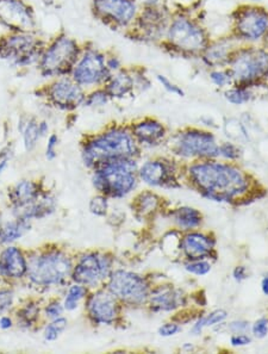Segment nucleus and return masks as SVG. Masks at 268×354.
<instances>
[{"instance_id":"obj_24","label":"nucleus","mask_w":268,"mask_h":354,"mask_svg":"<svg viewBox=\"0 0 268 354\" xmlns=\"http://www.w3.org/2000/svg\"><path fill=\"white\" fill-rule=\"evenodd\" d=\"M111 100H122L135 90L134 74L133 68L123 67L121 71L111 74L108 82L104 85Z\"/></svg>"},{"instance_id":"obj_53","label":"nucleus","mask_w":268,"mask_h":354,"mask_svg":"<svg viewBox=\"0 0 268 354\" xmlns=\"http://www.w3.org/2000/svg\"><path fill=\"white\" fill-rule=\"evenodd\" d=\"M262 291L266 296H268V276L265 277L264 281H262Z\"/></svg>"},{"instance_id":"obj_51","label":"nucleus","mask_w":268,"mask_h":354,"mask_svg":"<svg viewBox=\"0 0 268 354\" xmlns=\"http://www.w3.org/2000/svg\"><path fill=\"white\" fill-rule=\"evenodd\" d=\"M12 327V321L10 317H1L0 319V328L9 329Z\"/></svg>"},{"instance_id":"obj_23","label":"nucleus","mask_w":268,"mask_h":354,"mask_svg":"<svg viewBox=\"0 0 268 354\" xmlns=\"http://www.w3.org/2000/svg\"><path fill=\"white\" fill-rule=\"evenodd\" d=\"M28 272V265L22 252L16 247L6 248L0 255V274L5 278H22Z\"/></svg>"},{"instance_id":"obj_14","label":"nucleus","mask_w":268,"mask_h":354,"mask_svg":"<svg viewBox=\"0 0 268 354\" xmlns=\"http://www.w3.org/2000/svg\"><path fill=\"white\" fill-rule=\"evenodd\" d=\"M174 151L186 158H216L220 156L215 136L210 131L193 128L184 130L177 135Z\"/></svg>"},{"instance_id":"obj_6","label":"nucleus","mask_w":268,"mask_h":354,"mask_svg":"<svg viewBox=\"0 0 268 354\" xmlns=\"http://www.w3.org/2000/svg\"><path fill=\"white\" fill-rule=\"evenodd\" d=\"M229 34L238 44H265L268 39V11L258 4L233 10Z\"/></svg>"},{"instance_id":"obj_13","label":"nucleus","mask_w":268,"mask_h":354,"mask_svg":"<svg viewBox=\"0 0 268 354\" xmlns=\"http://www.w3.org/2000/svg\"><path fill=\"white\" fill-rule=\"evenodd\" d=\"M108 291L131 306H141L149 298V286L142 277L129 271H116L110 277Z\"/></svg>"},{"instance_id":"obj_9","label":"nucleus","mask_w":268,"mask_h":354,"mask_svg":"<svg viewBox=\"0 0 268 354\" xmlns=\"http://www.w3.org/2000/svg\"><path fill=\"white\" fill-rule=\"evenodd\" d=\"M46 46L32 32H10L0 37V59L16 67L37 65Z\"/></svg>"},{"instance_id":"obj_25","label":"nucleus","mask_w":268,"mask_h":354,"mask_svg":"<svg viewBox=\"0 0 268 354\" xmlns=\"http://www.w3.org/2000/svg\"><path fill=\"white\" fill-rule=\"evenodd\" d=\"M152 308L156 311H171L182 307L185 302V297L182 291L175 290L172 286H161L154 290L149 296Z\"/></svg>"},{"instance_id":"obj_1","label":"nucleus","mask_w":268,"mask_h":354,"mask_svg":"<svg viewBox=\"0 0 268 354\" xmlns=\"http://www.w3.org/2000/svg\"><path fill=\"white\" fill-rule=\"evenodd\" d=\"M190 178L204 197L215 202H230L245 194L248 180L231 165L200 162L190 167Z\"/></svg>"},{"instance_id":"obj_17","label":"nucleus","mask_w":268,"mask_h":354,"mask_svg":"<svg viewBox=\"0 0 268 354\" xmlns=\"http://www.w3.org/2000/svg\"><path fill=\"white\" fill-rule=\"evenodd\" d=\"M74 281L84 286H95L111 276V260L91 253L82 257L72 271Z\"/></svg>"},{"instance_id":"obj_48","label":"nucleus","mask_w":268,"mask_h":354,"mask_svg":"<svg viewBox=\"0 0 268 354\" xmlns=\"http://www.w3.org/2000/svg\"><path fill=\"white\" fill-rule=\"evenodd\" d=\"M46 313H47V316H49L50 319H57V317H60L62 315L64 307L59 302L52 303V304H49L46 308Z\"/></svg>"},{"instance_id":"obj_19","label":"nucleus","mask_w":268,"mask_h":354,"mask_svg":"<svg viewBox=\"0 0 268 354\" xmlns=\"http://www.w3.org/2000/svg\"><path fill=\"white\" fill-rule=\"evenodd\" d=\"M87 311L95 324H111L116 320L117 303L111 292L98 291L92 295L87 302Z\"/></svg>"},{"instance_id":"obj_44","label":"nucleus","mask_w":268,"mask_h":354,"mask_svg":"<svg viewBox=\"0 0 268 354\" xmlns=\"http://www.w3.org/2000/svg\"><path fill=\"white\" fill-rule=\"evenodd\" d=\"M57 143H59V138L57 135H50V138H48L47 151H46L48 160H52L57 156Z\"/></svg>"},{"instance_id":"obj_5","label":"nucleus","mask_w":268,"mask_h":354,"mask_svg":"<svg viewBox=\"0 0 268 354\" xmlns=\"http://www.w3.org/2000/svg\"><path fill=\"white\" fill-rule=\"evenodd\" d=\"M82 46L68 35L61 34L44 48L37 67L44 78L70 77L75 62L82 53Z\"/></svg>"},{"instance_id":"obj_7","label":"nucleus","mask_w":268,"mask_h":354,"mask_svg":"<svg viewBox=\"0 0 268 354\" xmlns=\"http://www.w3.org/2000/svg\"><path fill=\"white\" fill-rule=\"evenodd\" d=\"M172 12L173 10L169 9L162 0H144L134 26L128 32L131 34L133 39L160 46Z\"/></svg>"},{"instance_id":"obj_56","label":"nucleus","mask_w":268,"mask_h":354,"mask_svg":"<svg viewBox=\"0 0 268 354\" xmlns=\"http://www.w3.org/2000/svg\"><path fill=\"white\" fill-rule=\"evenodd\" d=\"M0 228H1V225H0Z\"/></svg>"},{"instance_id":"obj_8","label":"nucleus","mask_w":268,"mask_h":354,"mask_svg":"<svg viewBox=\"0 0 268 354\" xmlns=\"http://www.w3.org/2000/svg\"><path fill=\"white\" fill-rule=\"evenodd\" d=\"M136 164L131 159L110 161L95 171L93 185L100 194L124 197L136 186Z\"/></svg>"},{"instance_id":"obj_12","label":"nucleus","mask_w":268,"mask_h":354,"mask_svg":"<svg viewBox=\"0 0 268 354\" xmlns=\"http://www.w3.org/2000/svg\"><path fill=\"white\" fill-rule=\"evenodd\" d=\"M72 271V260L60 252L41 255L28 265V274L37 286H57L66 281Z\"/></svg>"},{"instance_id":"obj_18","label":"nucleus","mask_w":268,"mask_h":354,"mask_svg":"<svg viewBox=\"0 0 268 354\" xmlns=\"http://www.w3.org/2000/svg\"><path fill=\"white\" fill-rule=\"evenodd\" d=\"M240 44L235 41L230 34L223 35L220 37H212L204 52L200 54L198 60L204 67L208 69L227 67L229 64L233 50Z\"/></svg>"},{"instance_id":"obj_16","label":"nucleus","mask_w":268,"mask_h":354,"mask_svg":"<svg viewBox=\"0 0 268 354\" xmlns=\"http://www.w3.org/2000/svg\"><path fill=\"white\" fill-rule=\"evenodd\" d=\"M47 97L54 106L72 111L84 104L86 92L70 77H61L50 82L47 88Z\"/></svg>"},{"instance_id":"obj_11","label":"nucleus","mask_w":268,"mask_h":354,"mask_svg":"<svg viewBox=\"0 0 268 354\" xmlns=\"http://www.w3.org/2000/svg\"><path fill=\"white\" fill-rule=\"evenodd\" d=\"M137 0H92L95 17L113 30H128L139 16Z\"/></svg>"},{"instance_id":"obj_35","label":"nucleus","mask_w":268,"mask_h":354,"mask_svg":"<svg viewBox=\"0 0 268 354\" xmlns=\"http://www.w3.org/2000/svg\"><path fill=\"white\" fill-rule=\"evenodd\" d=\"M67 327V320L64 317H57L54 319L52 324H48L44 330V339L47 342H55L57 337H60L62 332Z\"/></svg>"},{"instance_id":"obj_30","label":"nucleus","mask_w":268,"mask_h":354,"mask_svg":"<svg viewBox=\"0 0 268 354\" xmlns=\"http://www.w3.org/2000/svg\"><path fill=\"white\" fill-rule=\"evenodd\" d=\"M209 80L217 88H228L233 84V75L230 73L228 67L221 68L208 69Z\"/></svg>"},{"instance_id":"obj_55","label":"nucleus","mask_w":268,"mask_h":354,"mask_svg":"<svg viewBox=\"0 0 268 354\" xmlns=\"http://www.w3.org/2000/svg\"><path fill=\"white\" fill-rule=\"evenodd\" d=\"M251 4H259L260 1H262V0H249Z\"/></svg>"},{"instance_id":"obj_22","label":"nucleus","mask_w":268,"mask_h":354,"mask_svg":"<svg viewBox=\"0 0 268 354\" xmlns=\"http://www.w3.org/2000/svg\"><path fill=\"white\" fill-rule=\"evenodd\" d=\"M140 178L152 186L169 185L173 179V171L167 162L162 160L148 161L140 169Z\"/></svg>"},{"instance_id":"obj_28","label":"nucleus","mask_w":268,"mask_h":354,"mask_svg":"<svg viewBox=\"0 0 268 354\" xmlns=\"http://www.w3.org/2000/svg\"><path fill=\"white\" fill-rule=\"evenodd\" d=\"M173 217L175 223L185 230L197 228L202 223V214L193 207H179L174 212Z\"/></svg>"},{"instance_id":"obj_2","label":"nucleus","mask_w":268,"mask_h":354,"mask_svg":"<svg viewBox=\"0 0 268 354\" xmlns=\"http://www.w3.org/2000/svg\"><path fill=\"white\" fill-rule=\"evenodd\" d=\"M211 39L208 28L195 15L186 10H173L160 46L171 55L198 59Z\"/></svg>"},{"instance_id":"obj_39","label":"nucleus","mask_w":268,"mask_h":354,"mask_svg":"<svg viewBox=\"0 0 268 354\" xmlns=\"http://www.w3.org/2000/svg\"><path fill=\"white\" fill-rule=\"evenodd\" d=\"M90 210L97 216H104L108 212V199L105 198L104 196L93 197L90 202Z\"/></svg>"},{"instance_id":"obj_34","label":"nucleus","mask_w":268,"mask_h":354,"mask_svg":"<svg viewBox=\"0 0 268 354\" xmlns=\"http://www.w3.org/2000/svg\"><path fill=\"white\" fill-rule=\"evenodd\" d=\"M85 295H86V289L82 284H75V286H70L65 299V304H64L65 309H67V310L77 309L79 302L82 301V298L85 297Z\"/></svg>"},{"instance_id":"obj_41","label":"nucleus","mask_w":268,"mask_h":354,"mask_svg":"<svg viewBox=\"0 0 268 354\" xmlns=\"http://www.w3.org/2000/svg\"><path fill=\"white\" fill-rule=\"evenodd\" d=\"M106 67H108V72L113 74L121 71L124 66L122 62L121 59L115 53H106Z\"/></svg>"},{"instance_id":"obj_32","label":"nucleus","mask_w":268,"mask_h":354,"mask_svg":"<svg viewBox=\"0 0 268 354\" xmlns=\"http://www.w3.org/2000/svg\"><path fill=\"white\" fill-rule=\"evenodd\" d=\"M227 316H228L227 311H212L209 315L205 316V317H202V319L193 326L192 332L195 333V334H199L205 327H211V326H215V324H221V322H223V321L227 319Z\"/></svg>"},{"instance_id":"obj_37","label":"nucleus","mask_w":268,"mask_h":354,"mask_svg":"<svg viewBox=\"0 0 268 354\" xmlns=\"http://www.w3.org/2000/svg\"><path fill=\"white\" fill-rule=\"evenodd\" d=\"M155 79L156 82H159V85L164 88V91L169 92L171 95H178V97H184L185 95V91L182 90V87L177 85L175 82H172L164 74H156Z\"/></svg>"},{"instance_id":"obj_3","label":"nucleus","mask_w":268,"mask_h":354,"mask_svg":"<svg viewBox=\"0 0 268 354\" xmlns=\"http://www.w3.org/2000/svg\"><path fill=\"white\" fill-rule=\"evenodd\" d=\"M137 151V141L131 131L123 127H113L87 142L82 158L87 166L99 167L110 161L131 159Z\"/></svg>"},{"instance_id":"obj_4","label":"nucleus","mask_w":268,"mask_h":354,"mask_svg":"<svg viewBox=\"0 0 268 354\" xmlns=\"http://www.w3.org/2000/svg\"><path fill=\"white\" fill-rule=\"evenodd\" d=\"M233 84L256 87L268 79V47L266 44H240L228 64Z\"/></svg>"},{"instance_id":"obj_20","label":"nucleus","mask_w":268,"mask_h":354,"mask_svg":"<svg viewBox=\"0 0 268 354\" xmlns=\"http://www.w3.org/2000/svg\"><path fill=\"white\" fill-rule=\"evenodd\" d=\"M130 131L137 143L148 146H155L162 142L167 134L166 127L160 121L151 117L135 122Z\"/></svg>"},{"instance_id":"obj_52","label":"nucleus","mask_w":268,"mask_h":354,"mask_svg":"<svg viewBox=\"0 0 268 354\" xmlns=\"http://www.w3.org/2000/svg\"><path fill=\"white\" fill-rule=\"evenodd\" d=\"M48 131H49V126H48L47 122L44 121L39 123V133L41 138L46 136L48 134Z\"/></svg>"},{"instance_id":"obj_33","label":"nucleus","mask_w":268,"mask_h":354,"mask_svg":"<svg viewBox=\"0 0 268 354\" xmlns=\"http://www.w3.org/2000/svg\"><path fill=\"white\" fill-rule=\"evenodd\" d=\"M23 138H24V146L26 151H32L35 148L36 143L39 141V123L31 118L26 122V128L22 131Z\"/></svg>"},{"instance_id":"obj_47","label":"nucleus","mask_w":268,"mask_h":354,"mask_svg":"<svg viewBox=\"0 0 268 354\" xmlns=\"http://www.w3.org/2000/svg\"><path fill=\"white\" fill-rule=\"evenodd\" d=\"M230 342L235 347H242V346L249 345L251 339L246 335L245 333H236V334H233V337H230Z\"/></svg>"},{"instance_id":"obj_43","label":"nucleus","mask_w":268,"mask_h":354,"mask_svg":"<svg viewBox=\"0 0 268 354\" xmlns=\"http://www.w3.org/2000/svg\"><path fill=\"white\" fill-rule=\"evenodd\" d=\"M253 334L259 339L266 337L268 334V321L266 319H260L253 324Z\"/></svg>"},{"instance_id":"obj_40","label":"nucleus","mask_w":268,"mask_h":354,"mask_svg":"<svg viewBox=\"0 0 268 354\" xmlns=\"http://www.w3.org/2000/svg\"><path fill=\"white\" fill-rule=\"evenodd\" d=\"M218 151H220V156H224L225 159H229V160H235L240 156V149L233 143H222L221 146H218Z\"/></svg>"},{"instance_id":"obj_29","label":"nucleus","mask_w":268,"mask_h":354,"mask_svg":"<svg viewBox=\"0 0 268 354\" xmlns=\"http://www.w3.org/2000/svg\"><path fill=\"white\" fill-rule=\"evenodd\" d=\"M224 98L228 103L233 104L235 106H241L251 102L253 98V87L233 84L231 86L225 88Z\"/></svg>"},{"instance_id":"obj_42","label":"nucleus","mask_w":268,"mask_h":354,"mask_svg":"<svg viewBox=\"0 0 268 354\" xmlns=\"http://www.w3.org/2000/svg\"><path fill=\"white\" fill-rule=\"evenodd\" d=\"M37 315H39V309L35 306H30V307L28 306L21 311V320L28 326H30L31 322L36 320Z\"/></svg>"},{"instance_id":"obj_54","label":"nucleus","mask_w":268,"mask_h":354,"mask_svg":"<svg viewBox=\"0 0 268 354\" xmlns=\"http://www.w3.org/2000/svg\"><path fill=\"white\" fill-rule=\"evenodd\" d=\"M6 166H8V159H4V160L0 161V174L3 173V171H4Z\"/></svg>"},{"instance_id":"obj_45","label":"nucleus","mask_w":268,"mask_h":354,"mask_svg":"<svg viewBox=\"0 0 268 354\" xmlns=\"http://www.w3.org/2000/svg\"><path fill=\"white\" fill-rule=\"evenodd\" d=\"M182 330V327L177 324H164L159 328L161 337H172Z\"/></svg>"},{"instance_id":"obj_49","label":"nucleus","mask_w":268,"mask_h":354,"mask_svg":"<svg viewBox=\"0 0 268 354\" xmlns=\"http://www.w3.org/2000/svg\"><path fill=\"white\" fill-rule=\"evenodd\" d=\"M248 327H249V324H248V322H245V321H235V322H231L229 324L230 330L235 333V334L246 332Z\"/></svg>"},{"instance_id":"obj_50","label":"nucleus","mask_w":268,"mask_h":354,"mask_svg":"<svg viewBox=\"0 0 268 354\" xmlns=\"http://www.w3.org/2000/svg\"><path fill=\"white\" fill-rule=\"evenodd\" d=\"M233 278L238 281H245L247 278V268L245 266H238L233 270Z\"/></svg>"},{"instance_id":"obj_38","label":"nucleus","mask_w":268,"mask_h":354,"mask_svg":"<svg viewBox=\"0 0 268 354\" xmlns=\"http://www.w3.org/2000/svg\"><path fill=\"white\" fill-rule=\"evenodd\" d=\"M185 268L190 273H193L197 276H204L211 271V265L204 260H192L191 263L185 265Z\"/></svg>"},{"instance_id":"obj_36","label":"nucleus","mask_w":268,"mask_h":354,"mask_svg":"<svg viewBox=\"0 0 268 354\" xmlns=\"http://www.w3.org/2000/svg\"><path fill=\"white\" fill-rule=\"evenodd\" d=\"M136 201H137L136 202V210L143 214V215L151 214L157 207V199L152 194H141Z\"/></svg>"},{"instance_id":"obj_10","label":"nucleus","mask_w":268,"mask_h":354,"mask_svg":"<svg viewBox=\"0 0 268 354\" xmlns=\"http://www.w3.org/2000/svg\"><path fill=\"white\" fill-rule=\"evenodd\" d=\"M70 77L84 90L104 86L111 77L106 67V53L91 44L82 46Z\"/></svg>"},{"instance_id":"obj_26","label":"nucleus","mask_w":268,"mask_h":354,"mask_svg":"<svg viewBox=\"0 0 268 354\" xmlns=\"http://www.w3.org/2000/svg\"><path fill=\"white\" fill-rule=\"evenodd\" d=\"M39 198V186L30 180H23V182L18 183L10 194V199L18 209H22L29 204L34 203L36 199Z\"/></svg>"},{"instance_id":"obj_46","label":"nucleus","mask_w":268,"mask_h":354,"mask_svg":"<svg viewBox=\"0 0 268 354\" xmlns=\"http://www.w3.org/2000/svg\"><path fill=\"white\" fill-rule=\"evenodd\" d=\"M13 302V294L9 290L0 291V313L11 307Z\"/></svg>"},{"instance_id":"obj_15","label":"nucleus","mask_w":268,"mask_h":354,"mask_svg":"<svg viewBox=\"0 0 268 354\" xmlns=\"http://www.w3.org/2000/svg\"><path fill=\"white\" fill-rule=\"evenodd\" d=\"M0 24L10 32H32L35 12L24 0H0Z\"/></svg>"},{"instance_id":"obj_27","label":"nucleus","mask_w":268,"mask_h":354,"mask_svg":"<svg viewBox=\"0 0 268 354\" xmlns=\"http://www.w3.org/2000/svg\"><path fill=\"white\" fill-rule=\"evenodd\" d=\"M29 228H30L29 220L18 217L17 221L9 222L0 228V243H9L22 238Z\"/></svg>"},{"instance_id":"obj_31","label":"nucleus","mask_w":268,"mask_h":354,"mask_svg":"<svg viewBox=\"0 0 268 354\" xmlns=\"http://www.w3.org/2000/svg\"><path fill=\"white\" fill-rule=\"evenodd\" d=\"M110 100H111V98H110V95L105 90L104 86L97 87V88H93L88 95H86L82 105L88 106V108H100V106H105Z\"/></svg>"},{"instance_id":"obj_21","label":"nucleus","mask_w":268,"mask_h":354,"mask_svg":"<svg viewBox=\"0 0 268 354\" xmlns=\"http://www.w3.org/2000/svg\"><path fill=\"white\" fill-rule=\"evenodd\" d=\"M182 248L191 261L207 259L213 251V240L205 234H187L182 240Z\"/></svg>"}]
</instances>
